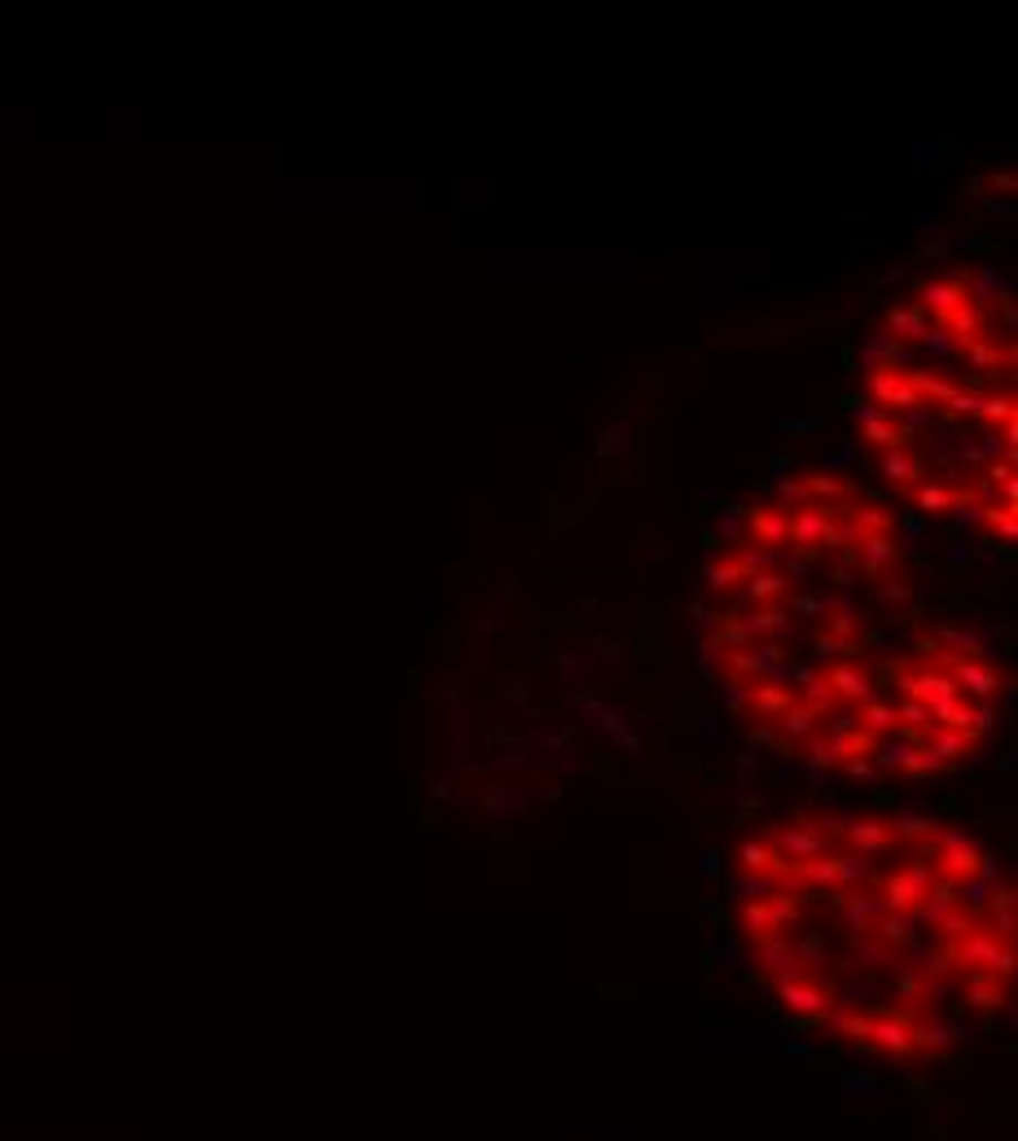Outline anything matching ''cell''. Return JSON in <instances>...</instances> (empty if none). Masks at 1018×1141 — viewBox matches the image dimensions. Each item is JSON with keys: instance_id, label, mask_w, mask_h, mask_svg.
Returning <instances> with one entry per match:
<instances>
[{"instance_id": "5", "label": "cell", "mask_w": 1018, "mask_h": 1141, "mask_svg": "<svg viewBox=\"0 0 1018 1141\" xmlns=\"http://www.w3.org/2000/svg\"><path fill=\"white\" fill-rule=\"evenodd\" d=\"M870 395L883 404V413H913V408H926L922 400H917V391L904 382L900 370H870Z\"/></svg>"}, {"instance_id": "2", "label": "cell", "mask_w": 1018, "mask_h": 1141, "mask_svg": "<svg viewBox=\"0 0 1018 1141\" xmlns=\"http://www.w3.org/2000/svg\"><path fill=\"white\" fill-rule=\"evenodd\" d=\"M970 290V277H962V272H953V277H935V281H922L917 286V299H922V312H931L939 325L970 299L966 294Z\"/></svg>"}, {"instance_id": "8", "label": "cell", "mask_w": 1018, "mask_h": 1141, "mask_svg": "<svg viewBox=\"0 0 1018 1141\" xmlns=\"http://www.w3.org/2000/svg\"><path fill=\"white\" fill-rule=\"evenodd\" d=\"M975 497L970 492H962V488H953V484H917L913 488V506L922 509V514H953L957 506H970Z\"/></svg>"}, {"instance_id": "12", "label": "cell", "mask_w": 1018, "mask_h": 1141, "mask_svg": "<svg viewBox=\"0 0 1018 1141\" xmlns=\"http://www.w3.org/2000/svg\"><path fill=\"white\" fill-rule=\"evenodd\" d=\"M843 518L848 527L865 540V536H887L891 531V509L883 506H843Z\"/></svg>"}, {"instance_id": "25", "label": "cell", "mask_w": 1018, "mask_h": 1141, "mask_svg": "<svg viewBox=\"0 0 1018 1141\" xmlns=\"http://www.w3.org/2000/svg\"><path fill=\"white\" fill-rule=\"evenodd\" d=\"M1015 479V461H1006V457H997V461H988V484H1010Z\"/></svg>"}, {"instance_id": "24", "label": "cell", "mask_w": 1018, "mask_h": 1141, "mask_svg": "<svg viewBox=\"0 0 1018 1141\" xmlns=\"http://www.w3.org/2000/svg\"><path fill=\"white\" fill-rule=\"evenodd\" d=\"M790 553H794V558H786V571H781V575H790V571H794V575H808V571L817 567V553H808V549H790Z\"/></svg>"}, {"instance_id": "16", "label": "cell", "mask_w": 1018, "mask_h": 1141, "mask_svg": "<svg viewBox=\"0 0 1018 1141\" xmlns=\"http://www.w3.org/2000/svg\"><path fill=\"white\" fill-rule=\"evenodd\" d=\"M799 484H803V497H812V501H848L852 497V484L839 475H808Z\"/></svg>"}, {"instance_id": "18", "label": "cell", "mask_w": 1018, "mask_h": 1141, "mask_svg": "<svg viewBox=\"0 0 1018 1141\" xmlns=\"http://www.w3.org/2000/svg\"><path fill=\"white\" fill-rule=\"evenodd\" d=\"M729 562L738 567V575H742V580H751V575H760V571H772L777 553H772V549H760V544H742Z\"/></svg>"}, {"instance_id": "3", "label": "cell", "mask_w": 1018, "mask_h": 1141, "mask_svg": "<svg viewBox=\"0 0 1018 1141\" xmlns=\"http://www.w3.org/2000/svg\"><path fill=\"white\" fill-rule=\"evenodd\" d=\"M856 408V417H861V439L865 444H874V448H883V453H895V448H908V431L895 422V413H883V408H861V404H852Z\"/></svg>"}, {"instance_id": "4", "label": "cell", "mask_w": 1018, "mask_h": 1141, "mask_svg": "<svg viewBox=\"0 0 1018 1141\" xmlns=\"http://www.w3.org/2000/svg\"><path fill=\"white\" fill-rule=\"evenodd\" d=\"M742 518H747V544H760V549L790 544V522L781 506H751Z\"/></svg>"}, {"instance_id": "14", "label": "cell", "mask_w": 1018, "mask_h": 1141, "mask_svg": "<svg viewBox=\"0 0 1018 1141\" xmlns=\"http://www.w3.org/2000/svg\"><path fill=\"white\" fill-rule=\"evenodd\" d=\"M962 356H966V365H975V370H1001V365H1010V361H1015V352H1010V348L988 343V334H984V339H975V343H966V348H962Z\"/></svg>"}, {"instance_id": "7", "label": "cell", "mask_w": 1018, "mask_h": 1141, "mask_svg": "<svg viewBox=\"0 0 1018 1141\" xmlns=\"http://www.w3.org/2000/svg\"><path fill=\"white\" fill-rule=\"evenodd\" d=\"M786 593H790V575H781V571L772 567V571H760V575L742 580L738 602H742V606H772V602H786Z\"/></svg>"}, {"instance_id": "15", "label": "cell", "mask_w": 1018, "mask_h": 1141, "mask_svg": "<svg viewBox=\"0 0 1018 1141\" xmlns=\"http://www.w3.org/2000/svg\"><path fill=\"white\" fill-rule=\"evenodd\" d=\"M887 325L895 330V343H900V339L922 343V339L931 334V325H926V312H922V308H891Z\"/></svg>"}, {"instance_id": "20", "label": "cell", "mask_w": 1018, "mask_h": 1141, "mask_svg": "<svg viewBox=\"0 0 1018 1141\" xmlns=\"http://www.w3.org/2000/svg\"><path fill=\"white\" fill-rule=\"evenodd\" d=\"M703 575H707V593H716V598H725V593H738V589H742V575H738V567H734V562H720V567L711 562Z\"/></svg>"}, {"instance_id": "11", "label": "cell", "mask_w": 1018, "mask_h": 1141, "mask_svg": "<svg viewBox=\"0 0 1018 1141\" xmlns=\"http://www.w3.org/2000/svg\"><path fill=\"white\" fill-rule=\"evenodd\" d=\"M904 382H908V386H913V391H917V400H922V404H939V408H944V404H948V400H953V395H957V382H953V378H944V374H926V370H908V374H904Z\"/></svg>"}, {"instance_id": "6", "label": "cell", "mask_w": 1018, "mask_h": 1141, "mask_svg": "<svg viewBox=\"0 0 1018 1141\" xmlns=\"http://www.w3.org/2000/svg\"><path fill=\"white\" fill-rule=\"evenodd\" d=\"M856 562L865 567V575L883 580V575H891V571H900V567H904V549H900L891 536H865V540H861V549H856Z\"/></svg>"}, {"instance_id": "10", "label": "cell", "mask_w": 1018, "mask_h": 1141, "mask_svg": "<svg viewBox=\"0 0 1018 1141\" xmlns=\"http://www.w3.org/2000/svg\"><path fill=\"white\" fill-rule=\"evenodd\" d=\"M984 325H988V312H984V308H975V303H962V308L944 321V330H948V339H953L957 348H966V343L984 339Z\"/></svg>"}, {"instance_id": "17", "label": "cell", "mask_w": 1018, "mask_h": 1141, "mask_svg": "<svg viewBox=\"0 0 1018 1141\" xmlns=\"http://www.w3.org/2000/svg\"><path fill=\"white\" fill-rule=\"evenodd\" d=\"M979 417H984L988 426H1010V422L1018 417L1015 391H993V395H984V404H979Z\"/></svg>"}, {"instance_id": "27", "label": "cell", "mask_w": 1018, "mask_h": 1141, "mask_svg": "<svg viewBox=\"0 0 1018 1141\" xmlns=\"http://www.w3.org/2000/svg\"><path fill=\"white\" fill-rule=\"evenodd\" d=\"M984 453H988V457H997V453H1001V439H993V435H988V439H984Z\"/></svg>"}, {"instance_id": "26", "label": "cell", "mask_w": 1018, "mask_h": 1141, "mask_svg": "<svg viewBox=\"0 0 1018 1141\" xmlns=\"http://www.w3.org/2000/svg\"><path fill=\"white\" fill-rule=\"evenodd\" d=\"M781 501H786V506H781V509H790V506H808V497H803V484H790V479H786V484H781Z\"/></svg>"}, {"instance_id": "21", "label": "cell", "mask_w": 1018, "mask_h": 1141, "mask_svg": "<svg viewBox=\"0 0 1018 1141\" xmlns=\"http://www.w3.org/2000/svg\"><path fill=\"white\" fill-rule=\"evenodd\" d=\"M830 606H834V598H825V593H790L786 611H794L799 620H825Z\"/></svg>"}, {"instance_id": "13", "label": "cell", "mask_w": 1018, "mask_h": 1141, "mask_svg": "<svg viewBox=\"0 0 1018 1141\" xmlns=\"http://www.w3.org/2000/svg\"><path fill=\"white\" fill-rule=\"evenodd\" d=\"M821 624H825L821 633L839 636V641H865L861 636V615H856V606L848 598H834V606H830V615Z\"/></svg>"}, {"instance_id": "19", "label": "cell", "mask_w": 1018, "mask_h": 1141, "mask_svg": "<svg viewBox=\"0 0 1018 1141\" xmlns=\"http://www.w3.org/2000/svg\"><path fill=\"white\" fill-rule=\"evenodd\" d=\"M979 522H984L988 531H997L1001 540H1015V536H1018L1015 506H979Z\"/></svg>"}, {"instance_id": "9", "label": "cell", "mask_w": 1018, "mask_h": 1141, "mask_svg": "<svg viewBox=\"0 0 1018 1141\" xmlns=\"http://www.w3.org/2000/svg\"><path fill=\"white\" fill-rule=\"evenodd\" d=\"M883 475H887V484L913 492V488L926 479V461H922L917 453H908V448H895V453L883 457Z\"/></svg>"}, {"instance_id": "22", "label": "cell", "mask_w": 1018, "mask_h": 1141, "mask_svg": "<svg viewBox=\"0 0 1018 1141\" xmlns=\"http://www.w3.org/2000/svg\"><path fill=\"white\" fill-rule=\"evenodd\" d=\"M979 404H984V395L979 391H966V386H957V395L944 404L953 417H979Z\"/></svg>"}, {"instance_id": "1", "label": "cell", "mask_w": 1018, "mask_h": 1141, "mask_svg": "<svg viewBox=\"0 0 1018 1141\" xmlns=\"http://www.w3.org/2000/svg\"><path fill=\"white\" fill-rule=\"evenodd\" d=\"M738 935L777 1010L856 1054H962L1015 993V883L935 817L794 812L738 848Z\"/></svg>"}, {"instance_id": "23", "label": "cell", "mask_w": 1018, "mask_h": 1141, "mask_svg": "<svg viewBox=\"0 0 1018 1141\" xmlns=\"http://www.w3.org/2000/svg\"><path fill=\"white\" fill-rule=\"evenodd\" d=\"M879 602H887V606H908V602H913V589H908L904 580H883V584H879Z\"/></svg>"}]
</instances>
